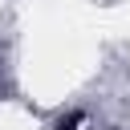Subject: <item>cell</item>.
Masks as SVG:
<instances>
[{"label": "cell", "mask_w": 130, "mask_h": 130, "mask_svg": "<svg viewBox=\"0 0 130 130\" xmlns=\"http://www.w3.org/2000/svg\"><path fill=\"white\" fill-rule=\"evenodd\" d=\"M57 130H81V114H69V118H61V122H57Z\"/></svg>", "instance_id": "1"}]
</instances>
